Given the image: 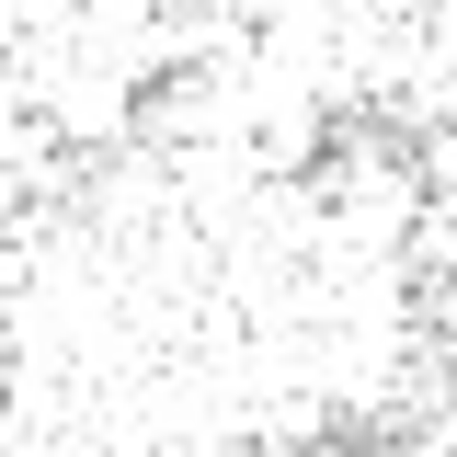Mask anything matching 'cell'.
I'll return each instance as SVG.
<instances>
[{"label":"cell","instance_id":"1","mask_svg":"<svg viewBox=\"0 0 457 457\" xmlns=\"http://www.w3.org/2000/svg\"><path fill=\"white\" fill-rule=\"evenodd\" d=\"M411 183H423V206H435V218H457V114L411 137Z\"/></svg>","mask_w":457,"mask_h":457},{"label":"cell","instance_id":"2","mask_svg":"<svg viewBox=\"0 0 457 457\" xmlns=\"http://www.w3.org/2000/svg\"><path fill=\"white\" fill-rule=\"evenodd\" d=\"M0 423H23V343H12V320H0Z\"/></svg>","mask_w":457,"mask_h":457}]
</instances>
